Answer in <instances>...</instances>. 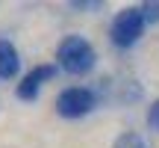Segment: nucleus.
<instances>
[{
  "mask_svg": "<svg viewBox=\"0 0 159 148\" xmlns=\"http://www.w3.org/2000/svg\"><path fill=\"white\" fill-rule=\"evenodd\" d=\"M97 62V51L85 36H65L56 45V68L71 74V77H85Z\"/></svg>",
  "mask_w": 159,
  "mask_h": 148,
  "instance_id": "f257e3e1",
  "label": "nucleus"
},
{
  "mask_svg": "<svg viewBox=\"0 0 159 148\" xmlns=\"http://www.w3.org/2000/svg\"><path fill=\"white\" fill-rule=\"evenodd\" d=\"M144 18H142V9L139 6H127V9H121L118 15L112 18V24H109V42H112L115 47H121V51H127V47H133L139 39H142L144 33Z\"/></svg>",
  "mask_w": 159,
  "mask_h": 148,
  "instance_id": "f03ea898",
  "label": "nucleus"
},
{
  "mask_svg": "<svg viewBox=\"0 0 159 148\" xmlns=\"http://www.w3.org/2000/svg\"><path fill=\"white\" fill-rule=\"evenodd\" d=\"M21 71V53L9 39H0V80H12Z\"/></svg>",
  "mask_w": 159,
  "mask_h": 148,
  "instance_id": "39448f33",
  "label": "nucleus"
},
{
  "mask_svg": "<svg viewBox=\"0 0 159 148\" xmlns=\"http://www.w3.org/2000/svg\"><path fill=\"white\" fill-rule=\"evenodd\" d=\"M97 107V95L85 86H68L56 95V113L62 119H83Z\"/></svg>",
  "mask_w": 159,
  "mask_h": 148,
  "instance_id": "7ed1b4c3",
  "label": "nucleus"
},
{
  "mask_svg": "<svg viewBox=\"0 0 159 148\" xmlns=\"http://www.w3.org/2000/svg\"><path fill=\"white\" fill-rule=\"evenodd\" d=\"M74 9H100V0H74Z\"/></svg>",
  "mask_w": 159,
  "mask_h": 148,
  "instance_id": "1a4fd4ad",
  "label": "nucleus"
},
{
  "mask_svg": "<svg viewBox=\"0 0 159 148\" xmlns=\"http://www.w3.org/2000/svg\"><path fill=\"white\" fill-rule=\"evenodd\" d=\"M139 9H142L144 24H159V3L156 0H148V3H142Z\"/></svg>",
  "mask_w": 159,
  "mask_h": 148,
  "instance_id": "0eeeda50",
  "label": "nucleus"
},
{
  "mask_svg": "<svg viewBox=\"0 0 159 148\" xmlns=\"http://www.w3.org/2000/svg\"><path fill=\"white\" fill-rule=\"evenodd\" d=\"M148 127L159 133V98L150 104V110H148Z\"/></svg>",
  "mask_w": 159,
  "mask_h": 148,
  "instance_id": "6e6552de",
  "label": "nucleus"
},
{
  "mask_svg": "<svg viewBox=\"0 0 159 148\" xmlns=\"http://www.w3.org/2000/svg\"><path fill=\"white\" fill-rule=\"evenodd\" d=\"M56 74H59V68H56L53 62L35 65V68H30V71L21 77V83L15 86V95L21 98V101H35V98H39V92H41V86L50 83Z\"/></svg>",
  "mask_w": 159,
  "mask_h": 148,
  "instance_id": "20e7f679",
  "label": "nucleus"
},
{
  "mask_svg": "<svg viewBox=\"0 0 159 148\" xmlns=\"http://www.w3.org/2000/svg\"><path fill=\"white\" fill-rule=\"evenodd\" d=\"M112 148H148V142L142 139V133H136V131H124L118 139L112 142Z\"/></svg>",
  "mask_w": 159,
  "mask_h": 148,
  "instance_id": "423d86ee",
  "label": "nucleus"
}]
</instances>
